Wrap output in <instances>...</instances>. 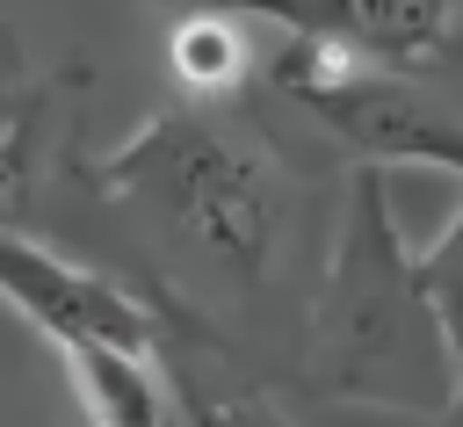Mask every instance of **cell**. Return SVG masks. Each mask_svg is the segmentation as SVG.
<instances>
[{
  "mask_svg": "<svg viewBox=\"0 0 463 427\" xmlns=\"http://www.w3.org/2000/svg\"><path fill=\"white\" fill-rule=\"evenodd\" d=\"M268 80L304 116H318L326 138L340 152H354L362 166H441V174L463 181V116H449L398 65H369L362 51H347L333 36L282 29Z\"/></svg>",
  "mask_w": 463,
  "mask_h": 427,
  "instance_id": "3",
  "label": "cell"
},
{
  "mask_svg": "<svg viewBox=\"0 0 463 427\" xmlns=\"http://www.w3.org/2000/svg\"><path fill=\"white\" fill-rule=\"evenodd\" d=\"M159 369L174 391V427H297L181 297H159Z\"/></svg>",
  "mask_w": 463,
  "mask_h": 427,
  "instance_id": "6",
  "label": "cell"
},
{
  "mask_svg": "<svg viewBox=\"0 0 463 427\" xmlns=\"http://www.w3.org/2000/svg\"><path fill=\"white\" fill-rule=\"evenodd\" d=\"M268 29H304V36H333L347 51H362L369 65H398L420 72L427 58L449 51L456 36V7L463 0H203Z\"/></svg>",
  "mask_w": 463,
  "mask_h": 427,
  "instance_id": "5",
  "label": "cell"
},
{
  "mask_svg": "<svg viewBox=\"0 0 463 427\" xmlns=\"http://www.w3.org/2000/svg\"><path fill=\"white\" fill-rule=\"evenodd\" d=\"M456 347L420 289L412 246L391 217L383 166H354L340 195V232L311 297V340H304V384L340 405H383V413H427L441 420L456 398Z\"/></svg>",
  "mask_w": 463,
  "mask_h": 427,
  "instance_id": "2",
  "label": "cell"
},
{
  "mask_svg": "<svg viewBox=\"0 0 463 427\" xmlns=\"http://www.w3.org/2000/svg\"><path fill=\"white\" fill-rule=\"evenodd\" d=\"M0 297H7L51 347L116 340V347L159 355V297H137V289H123L116 275H94V268H80V261L22 239L14 224H0Z\"/></svg>",
  "mask_w": 463,
  "mask_h": 427,
  "instance_id": "4",
  "label": "cell"
},
{
  "mask_svg": "<svg viewBox=\"0 0 463 427\" xmlns=\"http://www.w3.org/2000/svg\"><path fill=\"white\" fill-rule=\"evenodd\" d=\"M412 268H420V289H427V304H434V318H441V333H449V347H456V362H463V203H456V217L412 253Z\"/></svg>",
  "mask_w": 463,
  "mask_h": 427,
  "instance_id": "10",
  "label": "cell"
},
{
  "mask_svg": "<svg viewBox=\"0 0 463 427\" xmlns=\"http://www.w3.org/2000/svg\"><path fill=\"white\" fill-rule=\"evenodd\" d=\"M441 427H463V376H456V398H449V413H441Z\"/></svg>",
  "mask_w": 463,
  "mask_h": 427,
  "instance_id": "11",
  "label": "cell"
},
{
  "mask_svg": "<svg viewBox=\"0 0 463 427\" xmlns=\"http://www.w3.org/2000/svg\"><path fill=\"white\" fill-rule=\"evenodd\" d=\"M166 65H174V80H181L188 101H210V109H217V101H232V94L246 87V72H253L260 58H253V36H246V14H224V7L188 0V7L174 14Z\"/></svg>",
  "mask_w": 463,
  "mask_h": 427,
  "instance_id": "8",
  "label": "cell"
},
{
  "mask_svg": "<svg viewBox=\"0 0 463 427\" xmlns=\"http://www.w3.org/2000/svg\"><path fill=\"white\" fill-rule=\"evenodd\" d=\"M72 174L123 210L181 282L210 275L224 289H260L289 232V181L275 152L188 94L152 109L116 152H80Z\"/></svg>",
  "mask_w": 463,
  "mask_h": 427,
  "instance_id": "1",
  "label": "cell"
},
{
  "mask_svg": "<svg viewBox=\"0 0 463 427\" xmlns=\"http://www.w3.org/2000/svg\"><path fill=\"white\" fill-rule=\"evenodd\" d=\"M58 355L72 369L87 427H174V391H166L159 355H137L116 340H72Z\"/></svg>",
  "mask_w": 463,
  "mask_h": 427,
  "instance_id": "7",
  "label": "cell"
},
{
  "mask_svg": "<svg viewBox=\"0 0 463 427\" xmlns=\"http://www.w3.org/2000/svg\"><path fill=\"white\" fill-rule=\"evenodd\" d=\"M43 130H51V87H29V94L0 116V224H14V217H22V203H29Z\"/></svg>",
  "mask_w": 463,
  "mask_h": 427,
  "instance_id": "9",
  "label": "cell"
}]
</instances>
